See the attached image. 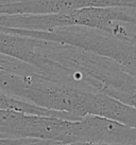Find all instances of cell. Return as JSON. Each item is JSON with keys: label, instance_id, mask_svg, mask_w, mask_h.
<instances>
[{"label": "cell", "instance_id": "obj_1", "mask_svg": "<svg viewBox=\"0 0 136 145\" xmlns=\"http://www.w3.org/2000/svg\"><path fill=\"white\" fill-rule=\"evenodd\" d=\"M0 138L70 144L76 142V121L0 109Z\"/></svg>", "mask_w": 136, "mask_h": 145}, {"label": "cell", "instance_id": "obj_2", "mask_svg": "<svg viewBox=\"0 0 136 145\" xmlns=\"http://www.w3.org/2000/svg\"><path fill=\"white\" fill-rule=\"evenodd\" d=\"M40 46V39L0 30V54L31 65L40 69L45 76L63 82L66 77L65 68L48 59L42 53Z\"/></svg>", "mask_w": 136, "mask_h": 145}, {"label": "cell", "instance_id": "obj_5", "mask_svg": "<svg viewBox=\"0 0 136 145\" xmlns=\"http://www.w3.org/2000/svg\"><path fill=\"white\" fill-rule=\"evenodd\" d=\"M66 145H108V144H101V143H92V142H75L70 144Z\"/></svg>", "mask_w": 136, "mask_h": 145}, {"label": "cell", "instance_id": "obj_3", "mask_svg": "<svg viewBox=\"0 0 136 145\" xmlns=\"http://www.w3.org/2000/svg\"><path fill=\"white\" fill-rule=\"evenodd\" d=\"M77 142L108 145H136V128L117 121L95 116L77 121Z\"/></svg>", "mask_w": 136, "mask_h": 145}, {"label": "cell", "instance_id": "obj_4", "mask_svg": "<svg viewBox=\"0 0 136 145\" xmlns=\"http://www.w3.org/2000/svg\"><path fill=\"white\" fill-rule=\"evenodd\" d=\"M21 145H59L53 142H47V141H40V140H31L28 143H24Z\"/></svg>", "mask_w": 136, "mask_h": 145}]
</instances>
